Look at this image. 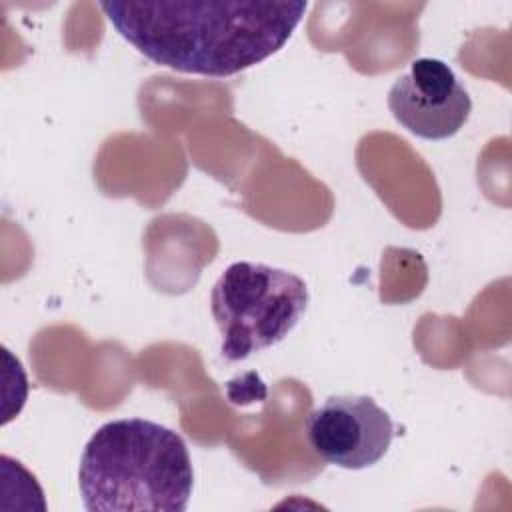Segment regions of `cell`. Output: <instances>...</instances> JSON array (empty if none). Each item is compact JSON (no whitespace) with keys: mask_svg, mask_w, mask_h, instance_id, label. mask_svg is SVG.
I'll list each match as a JSON object with an SVG mask.
<instances>
[{"mask_svg":"<svg viewBox=\"0 0 512 512\" xmlns=\"http://www.w3.org/2000/svg\"><path fill=\"white\" fill-rule=\"evenodd\" d=\"M114 30L158 66L224 78L276 54L302 22V0L100 2Z\"/></svg>","mask_w":512,"mask_h":512,"instance_id":"obj_1","label":"cell"},{"mask_svg":"<svg viewBox=\"0 0 512 512\" xmlns=\"http://www.w3.org/2000/svg\"><path fill=\"white\" fill-rule=\"evenodd\" d=\"M78 488L88 512H184L194 488L192 458L168 426L110 420L84 446Z\"/></svg>","mask_w":512,"mask_h":512,"instance_id":"obj_2","label":"cell"},{"mask_svg":"<svg viewBox=\"0 0 512 512\" xmlns=\"http://www.w3.org/2000/svg\"><path fill=\"white\" fill-rule=\"evenodd\" d=\"M308 300V286L298 274L262 262H232L210 292L222 358L240 362L282 342L304 316Z\"/></svg>","mask_w":512,"mask_h":512,"instance_id":"obj_3","label":"cell"},{"mask_svg":"<svg viewBox=\"0 0 512 512\" xmlns=\"http://www.w3.org/2000/svg\"><path fill=\"white\" fill-rule=\"evenodd\" d=\"M310 450L328 464L364 470L378 464L394 440V422L374 398L342 394L326 398L304 424Z\"/></svg>","mask_w":512,"mask_h":512,"instance_id":"obj_4","label":"cell"},{"mask_svg":"<svg viewBox=\"0 0 512 512\" xmlns=\"http://www.w3.org/2000/svg\"><path fill=\"white\" fill-rule=\"evenodd\" d=\"M394 120L424 140H446L470 118L472 100L454 70L438 58H416L388 90Z\"/></svg>","mask_w":512,"mask_h":512,"instance_id":"obj_5","label":"cell"}]
</instances>
